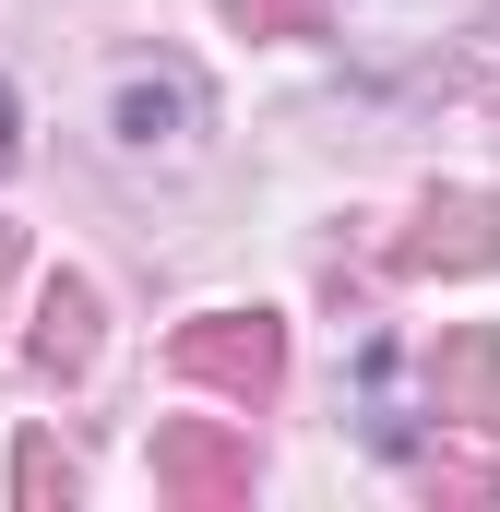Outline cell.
I'll use <instances>...</instances> for the list:
<instances>
[{"mask_svg":"<svg viewBox=\"0 0 500 512\" xmlns=\"http://www.w3.org/2000/svg\"><path fill=\"white\" fill-rule=\"evenodd\" d=\"M167 370L203 382V393H227V405H274L286 393V322L274 310H203V322H179Z\"/></svg>","mask_w":500,"mask_h":512,"instance_id":"cell-1","label":"cell"},{"mask_svg":"<svg viewBox=\"0 0 500 512\" xmlns=\"http://www.w3.org/2000/svg\"><path fill=\"white\" fill-rule=\"evenodd\" d=\"M155 489L191 501V512L250 501V429L239 417H167V429H155Z\"/></svg>","mask_w":500,"mask_h":512,"instance_id":"cell-2","label":"cell"},{"mask_svg":"<svg viewBox=\"0 0 500 512\" xmlns=\"http://www.w3.org/2000/svg\"><path fill=\"white\" fill-rule=\"evenodd\" d=\"M489 262H500V203L489 191H441L393 239V274H489Z\"/></svg>","mask_w":500,"mask_h":512,"instance_id":"cell-3","label":"cell"},{"mask_svg":"<svg viewBox=\"0 0 500 512\" xmlns=\"http://www.w3.org/2000/svg\"><path fill=\"white\" fill-rule=\"evenodd\" d=\"M429 405H441L453 429H477V441H500V334H489V322L441 334V358H429Z\"/></svg>","mask_w":500,"mask_h":512,"instance_id":"cell-4","label":"cell"},{"mask_svg":"<svg viewBox=\"0 0 500 512\" xmlns=\"http://www.w3.org/2000/svg\"><path fill=\"white\" fill-rule=\"evenodd\" d=\"M36 370H48V382H84V370H96V286H84V274H60V286L36 298Z\"/></svg>","mask_w":500,"mask_h":512,"instance_id":"cell-5","label":"cell"},{"mask_svg":"<svg viewBox=\"0 0 500 512\" xmlns=\"http://www.w3.org/2000/svg\"><path fill=\"white\" fill-rule=\"evenodd\" d=\"M12 489H24V512L72 501V453H48V441H24V453H12Z\"/></svg>","mask_w":500,"mask_h":512,"instance_id":"cell-6","label":"cell"},{"mask_svg":"<svg viewBox=\"0 0 500 512\" xmlns=\"http://www.w3.org/2000/svg\"><path fill=\"white\" fill-rule=\"evenodd\" d=\"M227 12H239L250 36H262V24H298V36H310V24H322V12H334V0H227Z\"/></svg>","mask_w":500,"mask_h":512,"instance_id":"cell-7","label":"cell"},{"mask_svg":"<svg viewBox=\"0 0 500 512\" xmlns=\"http://www.w3.org/2000/svg\"><path fill=\"white\" fill-rule=\"evenodd\" d=\"M167 120H179V96H155V84H131V96H120V131H131V143H155Z\"/></svg>","mask_w":500,"mask_h":512,"instance_id":"cell-8","label":"cell"},{"mask_svg":"<svg viewBox=\"0 0 500 512\" xmlns=\"http://www.w3.org/2000/svg\"><path fill=\"white\" fill-rule=\"evenodd\" d=\"M0 167H12V96H0Z\"/></svg>","mask_w":500,"mask_h":512,"instance_id":"cell-9","label":"cell"},{"mask_svg":"<svg viewBox=\"0 0 500 512\" xmlns=\"http://www.w3.org/2000/svg\"><path fill=\"white\" fill-rule=\"evenodd\" d=\"M0 262H12V251H0Z\"/></svg>","mask_w":500,"mask_h":512,"instance_id":"cell-10","label":"cell"}]
</instances>
